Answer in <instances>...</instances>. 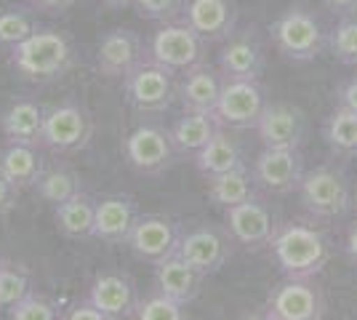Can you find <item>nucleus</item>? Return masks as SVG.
Instances as JSON below:
<instances>
[{
  "label": "nucleus",
  "mask_w": 357,
  "mask_h": 320,
  "mask_svg": "<svg viewBox=\"0 0 357 320\" xmlns=\"http://www.w3.org/2000/svg\"><path fill=\"white\" fill-rule=\"evenodd\" d=\"M8 61L24 80L54 83L75 67V48L64 32L38 27L27 40L11 48Z\"/></svg>",
  "instance_id": "nucleus-1"
},
{
  "label": "nucleus",
  "mask_w": 357,
  "mask_h": 320,
  "mask_svg": "<svg viewBox=\"0 0 357 320\" xmlns=\"http://www.w3.org/2000/svg\"><path fill=\"white\" fill-rule=\"evenodd\" d=\"M275 261L288 280H312L328 259L326 238L307 224H285L269 241Z\"/></svg>",
  "instance_id": "nucleus-2"
},
{
  "label": "nucleus",
  "mask_w": 357,
  "mask_h": 320,
  "mask_svg": "<svg viewBox=\"0 0 357 320\" xmlns=\"http://www.w3.org/2000/svg\"><path fill=\"white\" fill-rule=\"evenodd\" d=\"M272 40L275 48L283 54L285 59L294 61H312L320 56L326 46V32L320 22L314 19L307 8H288L275 24H272Z\"/></svg>",
  "instance_id": "nucleus-3"
},
{
  "label": "nucleus",
  "mask_w": 357,
  "mask_h": 320,
  "mask_svg": "<svg viewBox=\"0 0 357 320\" xmlns=\"http://www.w3.org/2000/svg\"><path fill=\"white\" fill-rule=\"evenodd\" d=\"M126 80V102L142 115H155L171 107L176 96L174 86V73L160 67L158 61L144 59L134 73L123 77Z\"/></svg>",
  "instance_id": "nucleus-4"
},
{
  "label": "nucleus",
  "mask_w": 357,
  "mask_h": 320,
  "mask_svg": "<svg viewBox=\"0 0 357 320\" xmlns=\"http://www.w3.org/2000/svg\"><path fill=\"white\" fill-rule=\"evenodd\" d=\"M203 46L206 40L192 27H187L184 22H168L155 32L149 43V59L171 73H187L203 61Z\"/></svg>",
  "instance_id": "nucleus-5"
},
{
  "label": "nucleus",
  "mask_w": 357,
  "mask_h": 320,
  "mask_svg": "<svg viewBox=\"0 0 357 320\" xmlns=\"http://www.w3.org/2000/svg\"><path fill=\"white\" fill-rule=\"evenodd\" d=\"M123 155L139 174H163L165 168L174 166L176 147L171 142V131L144 123L123 139Z\"/></svg>",
  "instance_id": "nucleus-6"
},
{
  "label": "nucleus",
  "mask_w": 357,
  "mask_h": 320,
  "mask_svg": "<svg viewBox=\"0 0 357 320\" xmlns=\"http://www.w3.org/2000/svg\"><path fill=\"white\" fill-rule=\"evenodd\" d=\"M91 131L93 125H91L89 112L75 102H64L45 109L40 144L54 153H73L89 144Z\"/></svg>",
  "instance_id": "nucleus-7"
},
{
  "label": "nucleus",
  "mask_w": 357,
  "mask_h": 320,
  "mask_svg": "<svg viewBox=\"0 0 357 320\" xmlns=\"http://www.w3.org/2000/svg\"><path fill=\"white\" fill-rule=\"evenodd\" d=\"M298 195H301L304 208L320 219L342 216L352 203L344 176L331 168H314L310 174H304L298 182Z\"/></svg>",
  "instance_id": "nucleus-8"
},
{
  "label": "nucleus",
  "mask_w": 357,
  "mask_h": 320,
  "mask_svg": "<svg viewBox=\"0 0 357 320\" xmlns=\"http://www.w3.org/2000/svg\"><path fill=\"white\" fill-rule=\"evenodd\" d=\"M264 91L259 80H224L219 105L213 109V118L219 125L229 128H251L259 115L264 112Z\"/></svg>",
  "instance_id": "nucleus-9"
},
{
  "label": "nucleus",
  "mask_w": 357,
  "mask_h": 320,
  "mask_svg": "<svg viewBox=\"0 0 357 320\" xmlns=\"http://www.w3.org/2000/svg\"><path fill=\"white\" fill-rule=\"evenodd\" d=\"M144 61V40L128 27L107 30L96 46V67L107 77H126Z\"/></svg>",
  "instance_id": "nucleus-10"
},
{
  "label": "nucleus",
  "mask_w": 357,
  "mask_h": 320,
  "mask_svg": "<svg viewBox=\"0 0 357 320\" xmlns=\"http://www.w3.org/2000/svg\"><path fill=\"white\" fill-rule=\"evenodd\" d=\"M219 73L224 80H259L264 73V46L256 30L232 32L219 54Z\"/></svg>",
  "instance_id": "nucleus-11"
},
{
  "label": "nucleus",
  "mask_w": 357,
  "mask_h": 320,
  "mask_svg": "<svg viewBox=\"0 0 357 320\" xmlns=\"http://www.w3.org/2000/svg\"><path fill=\"white\" fill-rule=\"evenodd\" d=\"M126 243L131 245V251L139 259L149 261V264H158V261H163L176 254L178 235L171 219H165L160 213H147V216L136 219V224Z\"/></svg>",
  "instance_id": "nucleus-12"
},
{
  "label": "nucleus",
  "mask_w": 357,
  "mask_h": 320,
  "mask_svg": "<svg viewBox=\"0 0 357 320\" xmlns=\"http://www.w3.org/2000/svg\"><path fill=\"white\" fill-rule=\"evenodd\" d=\"M267 312L272 320H320L323 296L310 280H285L269 294Z\"/></svg>",
  "instance_id": "nucleus-13"
},
{
  "label": "nucleus",
  "mask_w": 357,
  "mask_h": 320,
  "mask_svg": "<svg viewBox=\"0 0 357 320\" xmlns=\"http://www.w3.org/2000/svg\"><path fill=\"white\" fill-rule=\"evenodd\" d=\"M181 16L184 24L192 27L206 43L227 40L238 27L235 0H187Z\"/></svg>",
  "instance_id": "nucleus-14"
},
{
  "label": "nucleus",
  "mask_w": 357,
  "mask_h": 320,
  "mask_svg": "<svg viewBox=\"0 0 357 320\" xmlns=\"http://www.w3.org/2000/svg\"><path fill=\"white\" fill-rule=\"evenodd\" d=\"M224 219H227V227L232 232V238L245 248H261L269 245V241L275 238V219L264 203L259 200H243L238 206H229L224 208Z\"/></svg>",
  "instance_id": "nucleus-15"
},
{
  "label": "nucleus",
  "mask_w": 357,
  "mask_h": 320,
  "mask_svg": "<svg viewBox=\"0 0 357 320\" xmlns=\"http://www.w3.org/2000/svg\"><path fill=\"white\" fill-rule=\"evenodd\" d=\"M259 131V137L264 142V147H278V150H298L301 139H304V112L294 105H267L264 112L259 115V121L253 125Z\"/></svg>",
  "instance_id": "nucleus-16"
},
{
  "label": "nucleus",
  "mask_w": 357,
  "mask_h": 320,
  "mask_svg": "<svg viewBox=\"0 0 357 320\" xmlns=\"http://www.w3.org/2000/svg\"><path fill=\"white\" fill-rule=\"evenodd\" d=\"M304 176L301 171V155L298 150H278L264 147V153L253 163V182L267 187L272 192H288L298 187Z\"/></svg>",
  "instance_id": "nucleus-17"
},
{
  "label": "nucleus",
  "mask_w": 357,
  "mask_h": 320,
  "mask_svg": "<svg viewBox=\"0 0 357 320\" xmlns=\"http://www.w3.org/2000/svg\"><path fill=\"white\" fill-rule=\"evenodd\" d=\"M222 73L200 61L184 73L176 89V96L184 107V112H211L213 115V109L219 105V96H222Z\"/></svg>",
  "instance_id": "nucleus-18"
},
{
  "label": "nucleus",
  "mask_w": 357,
  "mask_h": 320,
  "mask_svg": "<svg viewBox=\"0 0 357 320\" xmlns=\"http://www.w3.org/2000/svg\"><path fill=\"white\" fill-rule=\"evenodd\" d=\"M136 206L126 195H107L96 200L93 211V238L105 243H126L136 224Z\"/></svg>",
  "instance_id": "nucleus-19"
},
{
  "label": "nucleus",
  "mask_w": 357,
  "mask_h": 320,
  "mask_svg": "<svg viewBox=\"0 0 357 320\" xmlns=\"http://www.w3.org/2000/svg\"><path fill=\"white\" fill-rule=\"evenodd\" d=\"M176 254L192 267L200 277L216 273L227 259V245H224L222 235H216L213 229H192L184 238H178Z\"/></svg>",
  "instance_id": "nucleus-20"
},
{
  "label": "nucleus",
  "mask_w": 357,
  "mask_h": 320,
  "mask_svg": "<svg viewBox=\"0 0 357 320\" xmlns=\"http://www.w3.org/2000/svg\"><path fill=\"white\" fill-rule=\"evenodd\" d=\"M89 302L96 310H102L107 318L115 320L126 312H131L134 307V286L128 277L118 273L96 275L89 289Z\"/></svg>",
  "instance_id": "nucleus-21"
},
{
  "label": "nucleus",
  "mask_w": 357,
  "mask_h": 320,
  "mask_svg": "<svg viewBox=\"0 0 357 320\" xmlns=\"http://www.w3.org/2000/svg\"><path fill=\"white\" fill-rule=\"evenodd\" d=\"M45 107L32 99H19L3 112V134L8 144H38L43 134Z\"/></svg>",
  "instance_id": "nucleus-22"
},
{
  "label": "nucleus",
  "mask_w": 357,
  "mask_h": 320,
  "mask_svg": "<svg viewBox=\"0 0 357 320\" xmlns=\"http://www.w3.org/2000/svg\"><path fill=\"white\" fill-rule=\"evenodd\" d=\"M155 280H158L160 294L176 299L181 305H190L197 296V286H200V275L195 273L178 254L155 264Z\"/></svg>",
  "instance_id": "nucleus-23"
},
{
  "label": "nucleus",
  "mask_w": 357,
  "mask_h": 320,
  "mask_svg": "<svg viewBox=\"0 0 357 320\" xmlns=\"http://www.w3.org/2000/svg\"><path fill=\"white\" fill-rule=\"evenodd\" d=\"M195 166H197V171H200L206 179H208V176L227 174V171H235V168L243 166L240 144L229 137V134H224L222 128H219L208 144L195 153Z\"/></svg>",
  "instance_id": "nucleus-24"
},
{
  "label": "nucleus",
  "mask_w": 357,
  "mask_h": 320,
  "mask_svg": "<svg viewBox=\"0 0 357 320\" xmlns=\"http://www.w3.org/2000/svg\"><path fill=\"white\" fill-rule=\"evenodd\" d=\"M219 128L222 125L211 112H184L171 128V142H174L176 153L195 155L208 144Z\"/></svg>",
  "instance_id": "nucleus-25"
},
{
  "label": "nucleus",
  "mask_w": 357,
  "mask_h": 320,
  "mask_svg": "<svg viewBox=\"0 0 357 320\" xmlns=\"http://www.w3.org/2000/svg\"><path fill=\"white\" fill-rule=\"evenodd\" d=\"M0 174L14 184L16 190L30 187L40 179L43 166H40V155L35 153L32 144H8L0 153Z\"/></svg>",
  "instance_id": "nucleus-26"
},
{
  "label": "nucleus",
  "mask_w": 357,
  "mask_h": 320,
  "mask_svg": "<svg viewBox=\"0 0 357 320\" xmlns=\"http://www.w3.org/2000/svg\"><path fill=\"white\" fill-rule=\"evenodd\" d=\"M93 211H96V200L86 192H77L70 200L54 206V222L67 238H89L93 235Z\"/></svg>",
  "instance_id": "nucleus-27"
},
{
  "label": "nucleus",
  "mask_w": 357,
  "mask_h": 320,
  "mask_svg": "<svg viewBox=\"0 0 357 320\" xmlns=\"http://www.w3.org/2000/svg\"><path fill=\"white\" fill-rule=\"evenodd\" d=\"M208 198L222 206H238L243 200L253 198V174L245 166L235 168V171H227L219 176H208Z\"/></svg>",
  "instance_id": "nucleus-28"
},
{
  "label": "nucleus",
  "mask_w": 357,
  "mask_h": 320,
  "mask_svg": "<svg viewBox=\"0 0 357 320\" xmlns=\"http://www.w3.org/2000/svg\"><path fill=\"white\" fill-rule=\"evenodd\" d=\"M326 144L331 153L355 158L357 155V112L347 107H336L326 121Z\"/></svg>",
  "instance_id": "nucleus-29"
},
{
  "label": "nucleus",
  "mask_w": 357,
  "mask_h": 320,
  "mask_svg": "<svg viewBox=\"0 0 357 320\" xmlns=\"http://www.w3.org/2000/svg\"><path fill=\"white\" fill-rule=\"evenodd\" d=\"M38 30V16L32 6H8L0 11V48L19 46Z\"/></svg>",
  "instance_id": "nucleus-30"
},
{
  "label": "nucleus",
  "mask_w": 357,
  "mask_h": 320,
  "mask_svg": "<svg viewBox=\"0 0 357 320\" xmlns=\"http://www.w3.org/2000/svg\"><path fill=\"white\" fill-rule=\"evenodd\" d=\"M38 187V195L54 206H59L64 200H70L73 195H77V176L64 171V168H54V171H43L40 179L35 182Z\"/></svg>",
  "instance_id": "nucleus-31"
},
{
  "label": "nucleus",
  "mask_w": 357,
  "mask_h": 320,
  "mask_svg": "<svg viewBox=\"0 0 357 320\" xmlns=\"http://www.w3.org/2000/svg\"><path fill=\"white\" fill-rule=\"evenodd\" d=\"M30 294V280L22 267L3 261L0 264V310H11Z\"/></svg>",
  "instance_id": "nucleus-32"
},
{
  "label": "nucleus",
  "mask_w": 357,
  "mask_h": 320,
  "mask_svg": "<svg viewBox=\"0 0 357 320\" xmlns=\"http://www.w3.org/2000/svg\"><path fill=\"white\" fill-rule=\"evenodd\" d=\"M331 51L342 64H357V19L344 16L331 32Z\"/></svg>",
  "instance_id": "nucleus-33"
},
{
  "label": "nucleus",
  "mask_w": 357,
  "mask_h": 320,
  "mask_svg": "<svg viewBox=\"0 0 357 320\" xmlns=\"http://www.w3.org/2000/svg\"><path fill=\"white\" fill-rule=\"evenodd\" d=\"M136 320H187V310L176 299L158 294V296H149L147 302L139 305Z\"/></svg>",
  "instance_id": "nucleus-34"
},
{
  "label": "nucleus",
  "mask_w": 357,
  "mask_h": 320,
  "mask_svg": "<svg viewBox=\"0 0 357 320\" xmlns=\"http://www.w3.org/2000/svg\"><path fill=\"white\" fill-rule=\"evenodd\" d=\"M134 6L142 19L168 24V22H176L178 16L184 14L187 0H134Z\"/></svg>",
  "instance_id": "nucleus-35"
},
{
  "label": "nucleus",
  "mask_w": 357,
  "mask_h": 320,
  "mask_svg": "<svg viewBox=\"0 0 357 320\" xmlns=\"http://www.w3.org/2000/svg\"><path fill=\"white\" fill-rule=\"evenodd\" d=\"M11 320H61L59 310L51 305L43 296H35V294H27L19 305H14L11 310Z\"/></svg>",
  "instance_id": "nucleus-36"
},
{
  "label": "nucleus",
  "mask_w": 357,
  "mask_h": 320,
  "mask_svg": "<svg viewBox=\"0 0 357 320\" xmlns=\"http://www.w3.org/2000/svg\"><path fill=\"white\" fill-rule=\"evenodd\" d=\"M75 3L77 0H30V6L35 11H43V14H51V16L67 14Z\"/></svg>",
  "instance_id": "nucleus-37"
},
{
  "label": "nucleus",
  "mask_w": 357,
  "mask_h": 320,
  "mask_svg": "<svg viewBox=\"0 0 357 320\" xmlns=\"http://www.w3.org/2000/svg\"><path fill=\"white\" fill-rule=\"evenodd\" d=\"M67 320H109V318L86 299V302H80L77 307H73V312L67 315Z\"/></svg>",
  "instance_id": "nucleus-38"
},
{
  "label": "nucleus",
  "mask_w": 357,
  "mask_h": 320,
  "mask_svg": "<svg viewBox=\"0 0 357 320\" xmlns=\"http://www.w3.org/2000/svg\"><path fill=\"white\" fill-rule=\"evenodd\" d=\"M16 190L14 184L8 182L3 174H0V213H8L16 206Z\"/></svg>",
  "instance_id": "nucleus-39"
},
{
  "label": "nucleus",
  "mask_w": 357,
  "mask_h": 320,
  "mask_svg": "<svg viewBox=\"0 0 357 320\" xmlns=\"http://www.w3.org/2000/svg\"><path fill=\"white\" fill-rule=\"evenodd\" d=\"M339 107H347V109L357 112V77L347 80L342 86V91H339Z\"/></svg>",
  "instance_id": "nucleus-40"
},
{
  "label": "nucleus",
  "mask_w": 357,
  "mask_h": 320,
  "mask_svg": "<svg viewBox=\"0 0 357 320\" xmlns=\"http://www.w3.org/2000/svg\"><path fill=\"white\" fill-rule=\"evenodd\" d=\"M323 6L339 16H349L357 11V0H323Z\"/></svg>",
  "instance_id": "nucleus-41"
},
{
  "label": "nucleus",
  "mask_w": 357,
  "mask_h": 320,
  "mask_svg": "<svg viewBox=\"0 0 357 320\" xmlns=\"http://www.w3.org/2000/svg\"><path fill=\"white\" fill-rule=\"evenodd\" d=\"M347 254L357 261V222L349 227V232H347Z\"/></svg>",
  "instance_id": "nucleus-42"
},
{
  "label": "nucleus",
  "mask_w": 357,
  "mask_h": 320,
  "mask_svg": "<svg viewBox=\"0 0 357 320\" xmlns=\"http://www.w3.org/2000/svg\"><path fill=\"white\" fill-rule=\"evenodd\" d=\"M105 6H109V8H123V6H131L134 0H102Z\"/></svg>",
  "instance_id": "nucleus-43"
},
{
  "label": "nucleus",
  "mask_w": 357,
  "mask_h": 320,
  "mask_svg": "<svg viewBox=\"0 0 357 320\" xmlns=\"http://www.w3.org/2000/svg\"><path fill=\"white\" fill-rule=\"evenodd\" d=\"M240 320H272L269 312H251V315H243Z\"/></svg>",
  "instance_id": "nucleus-44"
},
{
  "label": "nucleus",
  "mask_w": 357,
  "mask_h": 320,
  "mask_svg": "<svg viewBox=\"0 0 357 320\" xmlns=\"http://www.w3.org/2000/svg\"><path fill=\"white\" fill-rule=\"evenodd\" d=\"M0 264H3V261H0Z\"/></svg>",
  "instance_id": "nucleus-45"
}]
</instances>
